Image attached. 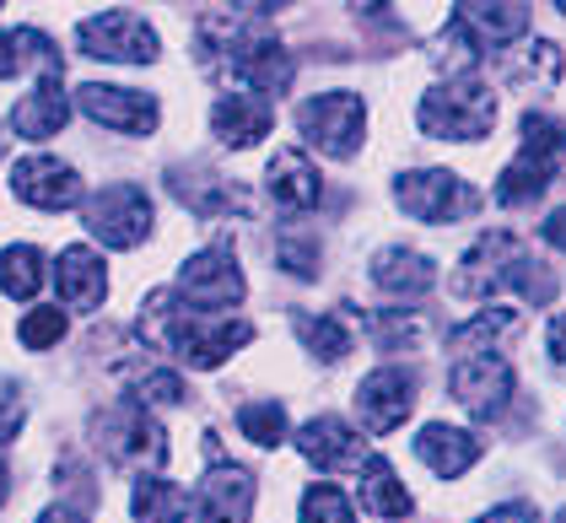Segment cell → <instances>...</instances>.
Here are the masks:
<instances>
[{"instance_id": "4dcf8cb0", "label": "cell", "mask_w": 566, "mask_h": 523, "mask_svg": "<svg viewBox=\"0 0 566 523\" xmlns=\"http://www.w3.org/2000/svg\"><path fill=\"white\" fill-rule=\"evenodd\" d=\"M65 330H71L65 307H33V313L17 324V335H22V346L28 351H49L54 341H65Z\"/></svg>"}, {"instance_id": "ee69618b", "label": "cell", "mask_w": 566, "mask_h": 523, "mask_svg": "<svg viewBox=\"0 0 566 523\" xmlns=\"http://www.w3.org/2000/svg\"><path fill=\"white\" fill-rule=\"evenodd\" d=\"M556 6H562V11H566V0H556Z\"/></svg>"}, {"instance_id": "b9f144b4", "label": "cell", "mask_w": 566, "mask_h": 523, "mask_svg": "<svg viewBox=\"0 0 566 523\" xmlns=\"http://www.w3.org/2000/svg\"><path fill=\"white\" fill-rule=\"evenodd\" d=\"M356 6H361V11H384L389 0H356Z\"/></svg>"}, {"instance_id": "74e56055", "label": "cell", "mask_w": 566, "mask_h": 523, "mask_svg": "<svg viewBox=\"0 0 566 523\" xmlns=\"http://www.w3.org/2000/svg\"><path fill=\"white\" fill-rule=\"evenodd\" d=\"M545 238H551L556 249H566V206H562V211H551V221H545Z\"/></svg>"}, {"instance_id": "7c38bea8", "label": "cell", "mask_w": 566, "mask_h": 523, "mask_svg": "<svg viewBox=\"0 0 566 523\" xmlns=\"http://www.w3.org/2000/svg\"><path fill=\"white\" fill-rule=\"evenodd\" d=\"M410 410H416V373H405V367H378V373L361 378V389H356V416H361V427L373 437L405 427Z\"/></svg>"}, {"instance_id": "d6986e66", "label": "cell", "mask_w": 566, "mask_h": 523, "mask_svg": "<svg viewBox=\"0 0 566 523\" xmlns=\"http://www.w3.org/2000/svg\"><path fill=\"white\" fill-rule=\"evenodd\" d=\"M54 286H60L65 307L92 313V307H103V297H108V264L97 260L87 243H71V249L54 260Z\"/></svg>"}, {"instance_id": "e575fe53", "label": "cell", "mask_w": 566, "mask_h": 523, "mask_svg": "<svg viewBox=\"0 0 566 523\" xmlns=\"http://www.w3.org/2000/svg\"><path fill=\"white\" fill-rule=\"evenodd\" d=\"M281 264L292 270V275H313V264H318V249H313V238H303V232H281Z\"/></svg>"}, {"instance_id": "5bb4252c", "label": "cell", "mask_w": 566, "mask_h": 523, "mask_svg": "<svg viewBox=\"0 0 566 523\" xmlns=\"http://www.w3.org/2000/svg\"><path fill=\"white\" fill-rule=\"evenodd\" d=\"M82 97V108H87L97 125H108V130L119 135H151L157 130V97L140 87H103V82H87V87H76Z\"/></svg>"}, {"instance_id": "ba28073f", "label": "cell", "mask_w": 566, "mask_h": 523, "mask_svg": "<svg viewBox=\"0 0 566 523\" xmlns=\"http://www.w3.org/2000/svg\"><path fill=\"white\" fill-rule=\"evenodd\" d=\"M448 389L475 421H496L507 410V394H513V367L496 351H459L453 373H448Z\"/></svg>"}, {"instance_id": "bcb514c9", "label": "cell", "mask_w": 566, "mask_h": 523, "mask_svg": "<svg viewBox=\"0 0 566 523\" xmlns=\"http://www.w3.org/2000/svg\"><path fill=\"white\" fill-rule=\"evenodd\" d=\"M0 6H6V0H0Z\"/></svg>"}, {"instance_id": "f1b7e54d", "label": "cell", "mask_w": 566, "mask_h": 523, "mask_svg": "<svg viewBox=\"0 0 566 523\" xmlns=\"http://www.w3.org/2000/svg\"><path fill=\"white\" fill-rule=\"evenodd\" d=\"M238 427H243L249 442L275 448V442L286 437V405H281V399H254V405H243V410H238Z\"/></svg>"}, {"instance_id": "603a6c76", "label": "cell", "mask_w": 566, "mask_h": 523, "mask_svg": "<svg viewBox=\"0 0 566 523\" xmlns=\"http://www.w3.org/2000/svg\"><path fill=\"white\" fill-rule=\"evenodd\" d=\"M270 195L281 200V211H313L324 200V184H318V168L307 163L303 151H281L270 163Z\"/></svg>"}, {"instance_id": "7a4b0ae2", "label": "cell", "mask_w": 566, "mask_h": 523, "mask_svg": "<svg viewBox=\"0 0 566 523\" xmlns=\"http://www.w3.org/2000/svg\"><path fill=\"white\" fill-rule=\"evenodd\" d=\"M502 286H518L528 303H551V275H539L534 260H528V249H523L513 232H485L475 249L464 254L459 264V275H453V292L459 297H491V292H502Z\"/></svg>"}, {"instance_id": "52a82bcc", "label": "cell", "mask_w": 566, "mask_h": 523, "mask_svg": "<svg viewBox=\"0 0 566 523\" xmlns=\"http://www.w3.org/2000/svg\"><path fill=\"white\" fill-rule=\"evenodd\" d=\"M297 130L324 157H350L367 135V103H361V92H318L297 108Z\"/></svg>"}, {"instance_id": "7bdbcfd3", "label": "cell", "mask_w": 566, "mask_h": 523, "mask_svg": "<svg viewBox=\"0 0 566 523\" xmlns=\"http://www.w3.org/2000/svg\"><path fill=\"white\" fill-rule=\"evenodd\" d=\"M0 157H6V135H0Z\"/></svg>"}, {"instance_id": "836d02e7", "label": "cell", "mask_w": 566, "mask_h": 523, "mask_svg": "<svg viewBox=\"0 0 566 523\" xmlns=\"http://www.w3.org/2000/svg\"><path fill=\"white\" fill-rule=\"evenodd\" d=\"M22 421H28V394H22V384L0 378V448H6V442H17Z\"/></svg>"}, {"instance_id": "60d3db41", "label": "cell", "mask_w": 566, "mask_h": 523, "mask_svg": "<svg viewBox=\"0 0 566 523\" xmlns=\"http://www.w3.org/2000/svg\"><path fill=\"white\" fill-rule=\"evenodd\" d=\"M6 496H11V470L0 464V508H6Z\"/></svg>"}, {"instance_id": "30bf717a", "label": "cell", "mask_w": 566, "mask_h": 523, "mask_svg": "<svg viewBox=\"0 0 566 523\" xmlns=\"http://www.w3.org/2000/svg\"><path fill=\"white\" fill-rule=\"evenodd\" d=\"M76 49L92 60H119V65H151L157 60V33L130 17V11H97L76 28Z\"/></svg>"}, {"instance_id": "9a60e30c", "label": "cell", "mask_w": 566, "mask_h": 523, "mask_svg": "<svg viewBox=\"0 0 566 523\" xmlns=\"http://www.w3.org/2000/svg\"><path fill=\"white\" fill-rule=\"evenodd\" d=\"M11 189H17V200H28L39 211H71L82 200V178L60 157H22L11 168Z\"/></svg>"}, {"instance_id": "9c48e42d", "label": "cell", "mask_w": 566, "mask_h": 523, "mask_svg": "<svg viewBox=\"0 0 566 523\" xmlns=\"http://www.w3.org/2000/svg\"><path fill=\"white\" fill-rule=\"evenodd\" d=\"M87 232L108 249H135L151 232V200L135 184H108L87 200Z\"/></svg>"}, {"instance_id": "44dd1931", "label": "cell", "mask_w": 566, "mask_h": 523, "mask_svg": "<svg viewBox=\"0 0 566 523\" xmlns=\"http://www.w3.org/2000/svg\"><path fill=\"white\" fill-rule=\"evenodd\" d=\"M65 119H71V97L60 87V76H44L39 87L17 103V114H11V125H17L22 140H49V135L65 130Z\"/></svg>"}, {"instance_id": "1f68e13d", "label": "cell", "mask_w": 566, "mask_h": 523, "mask_svg": "<svg viewBox=\"0 0 566 523\" xmlns=\"http://www.w3.org/2000/svg\"><path fill=\"white\" fill-rule=\"evenodd\" d=\"M303 523H356V513H350V502L329 480H318V485L303 491Z\"/></svg>"}, {"instance_id": "ab89813d", "label": "cell", "mask_w": 566, "mask_h": 523, "mask_svg": "<svg viewBox=\"0 0 566 523\" xmlns=\"http://www.w3.org/2000/svg\"><path fill=\"white\" fill-rule=\"evenodd\" d=\"M232 6H243V11H275L281 0H232Z\"/></svg>"}, {"instance_id": "4316f807", "label": "cell", "mask_w": 566, "mask_h": 523, "mask_svg": "<svg viewBox=\"0 0 566 523\" xmlns=\"http://www.w3.org/2000/svg\"><path fill=\"white\" fill-rule=\"evenodd\" d=\"M373 281L384 286V292H427L437 281V270L427 254H416V249H384L378 260H373Z\"/></svg>"}, {"instance_id": "ac0fdd59", "label": "cell", "mask_w": 566, "mask_h": 523, "mask_svg": "<svg viewBox=\"0 0 566 523\" xmlns=\"http://www.w3.org/2000/svg\"><path fill=\"white\" fill-rule=\"evenodd\" d=\"M275 125V108H270V97L264 92H249V87H232L217 97V108H211V130H217L221 146H254L264 140Z\"/></svg>"}, {"instance_id": "8d00e7d4", "label": "cell", "mask_w": 566, "mask_h": 523, "mask_svg": "<svg viewBox=\"0 0 566 523\" xmlns=\"http://www.w3.org/2000/svg\"><path fill=\"white\" fill-rule=\"evenodd\" d=\"M545 346H551V356L566 367V313L562 318H551V330H545Z\"/></svg>"}, {"instance_id": "2e32d148", "label": "cell", "mask_w": 566, "mask_h": 523, "mask_svg": "<svg viewBox=\"0 0 566 523\" xmlns=\"http://www.w3.org/2000/svg\"><path fill=\"white\" fill-rule=\"evenodd\" d=\"M297 453H303L307 464H318L324 475H340V470H361L367 464V442L340 416H313L303 432H297Z\"/></svg>"}, {"instance_id": "5b68a950", "label": "cell", "mask_w": 566, "mask_h": 523, "mask_svg": "<svg viewBox=\"0 0 566 523\" xmlns=\"http://www.w3.org/2000/svg\"><path fill=\"white\" fill-rule=\"evenodd\" d=\"M562 157H566V125L562 119H551V114H523L518 157L507 163V174L496 178V200H502V206L534 200L539 189H551Z\"/></svg>"}, {"instance_id": "d590c367", "label": "cell", "mask_w": 566, "mask_h": 523, "mask_svg": "<svg viewBox=\"0 0 566 523\" xmlns=\"http://www.w3.org/2000/svg\"><path fill=\"white\" fill-rule=\"evenodd\" d=\"M480 523H539V513L528 508V502H507V508H496V513H485Z\"/></svg>"}, {"instance_id": "d4e9b609", "label": "cell", "mask_w": 566, "mask_h": 523, "mask_svg": "<svg viewBox=\"0 0 566 523\" xmlns=\"http://www.w3.org/2000/svg\"><path fill=\"white\" fill-rule=\"evenodd\" d=\"M356 475H361V508H367L373 519H389V523L410 519V491L399 485V475H394L389 459H378V453H373Z\"/></svg>"}, {"instance_id": "f6af8a7d", "label": "cell", "mask_w": 566, "mask_h": 523, "mask_svg": "<svg viewBox=\"0 0 566 523\" xmlns=\"http://www.w3.org/2000/svg\"><path fill=\"white\" fill-rule=\"evenodd\" d=\"M556 523H566V513H562V519H556Z\"/></svg>"}, {"instance_id": "3957f363", "label": "cell", "mask_w": 566, "mask_h": 523, "mask_svg": "<svg viewBox=\"0 0 566 523\" xmlns=\"http://www.w3.org/2000/svg\"><path fill=\"white\" fill-rule=\"evenodd\" d=\"M206 60H227L232 71H238V82L249 92H286L292 87V76H297V65H292V49L281 44L270 28H217V22H206Z\"/></svg>"}, {"instance_id": "8992f818", "label": "cell", "mask_w": 566, "mask_h": 523, "mask_svg": "<svg viewBox=\"0 0 566 523\" xmlns=\"http://www.w3.org/2000/svg\"><path fill=\"white\" fill-rule=\"evenodd\" d=\"M92 437H97V448L114 459V464H125V470H157L163 459H168V437L157 427V416L140 405V399H119V405H108L97 421H92Z\"/></svg>"}, {"instance_id": "8fae6325", "label": "cell", "mask_w": 566, "mask_h": 523, "mask_svg": "<svg viewBox=\"0 0 566 523\" xmlns=\"http://www.w3.org/2000/svg\"><path fill=\"white\" fill-rule=\"evenodd\" d=\"M174 297L200 307V313H221V307L243 303V270H238V260L227 249H206V254H195L178 270Z\"/></svg>"}, {"instance_id": "83f0119b", "label": "cell", "mask_w": 566, "mask_h": 523, "mask_svg": "<svg viewBox=\"0 0 566 523\" xmlns=\"http://www.w3.org/2000/svg\"><path fill=\"white\" fill-rule=\"evenodd\" d=\"M39 286H44V254H39L33 243L0 249V292H6V297L28 303V297H39Z\"/></svg>"}, {"instance_id": "484cf974", "label": "cell", "mask_w": 566, "mask_h": 523, "mask_svg": "<svg viewBox=\"0 0 566 523\" xmlns=\"http://www.w3.org/2000/svg\"><path fill=\"white\" fill-rule=\"evenodd\" d=\"M130 519L135 523H184L189 519V496L178 491L174 480L140 475L130 491Z\"/></svg>"}, {"instance_id": "4fadbf2b", "label": "cell", "mask_w": 566, "mask_h": 523, "mask_svg": "<svg viewBox=\"0 0 566 523\" xmlns=\"http://www.w3.org/2000/svg\"><path fill=\"white\" fill-rule=\"evenodd\" d=\"M394 200H399L416 221H453V217H464V211H475V195L464 189V178L442 174V168L405 174L394 184Z\"/></svg>"}, {"instance_id": "d6a6232c", "label": "cell", "mask_w": 566, "mask_h": 523, "mask_svg": "<svg viewBox=\"0 0 566 523\" xmlns=\"http://www.w3.org/2000/svg\"><path fill=\"white\" fill-rule=\"evenodd\" d=\"M135 399L151 410V405H178L184 399V378L178 373H163V367H151V373H140L135 378Z\"/></svg>"}, {"instance_id": "277c9868", "label": "cell", "mask_w": 566, "mask_h": 523, "mask_svg": "<svg viewBox=\"0 0 566 523\" xmlns=\"http://www.w3.org/2000/svg\"><path fill=\"white\" fill-rule=\"evenodd\" d=\"M496 114H502V97L485 82L470 76H453V82H437L421 108H416V125L437 140H480V135L496 130Z\"/></svg>"}, {"instance_id": "f35d334b", "label": "cell", "mask_w": 566, "mask_h": 523, "mask_svg": "<svg viewBox=\"0 0 566 523\" xmlns=\"http://www.w3.org/2000/svg\"><path fill=\"white\" fill-rule=\"evenodd\" d=\"M39 523H87V519H82L76 508H44V513H39Z\"/></svg>"}, {"instance_id": "cb8c5ba5", "label": "cell", "mask_w": 566, "mask_h": 523, "mask_svg": "<svg viewBox=\"0 0 566 523\" xmlns=\"http://www.w3.org/2000/svg\"><path fill=\"white\" fill-rule=\"evenodd\" d=\"M44 71V76H60V49L49 44L39 28H11L0 33V82L6 76H22V71Z\"/></svg>"}, {"instance_id": "ffe728a7", "label": "cell", "mask_w": 566, "mask_h": 523, "mask_svg": "<svg viewBox=\"0 0 566 523\" xmlns=\"http://www.w3.org/2000/svg\"><path fill=\"white\" fill-rule=\"evenodd\" d=\"M475 44H513L528 28V0H459L453 17Z\"/></svg>"}, {"instance_id": "6da1fadb", "label": "cell", "mask_w": 566, "mask_h": 523, "mask_svg": "<svg viewBox=\"0 0 566 523\" xmlns=\"http://www.w3.org/2000/svg\"><path fill=\"white\" fill-rule=\"evenodd\" d=\"M140 330H146V341L174 351L178 362H189V367H221L232 351H243L254 341V324L221 318V313H200V307L178 303L174 292H157V297L146 303Z\"/></svg>"}, {"instance_id": "f546056e", "label": "cell", "mask_w": 566, "mask_h": 523, "mask_svg": "<svg viewBox=\"0 0 566 523\" xmlns=\"http://www.w3.org/2000/svg\"><path fill=\"white\" fill-rule=\"evenodd\" d=\"M297 330H303V346L313 351V356H324V362H340L350 351L346 324H340L335 313H324V318H297Z\"/></svg>"}, {"instance_id": "7402d4cb", "label": "cell", "mask_w": 566, "mask_h": 523, "mask_svg": "<svg viewBox=\"0 0 566 523\" xmlns=\"http://www.w3.org/2000/svg\"><path fill=\"white\" fill-rule=\"evenodd\" d=\"M416 453L427 459V470L442 480H459L470 464L480 459V437L475 432H459V427H442V421H432V427H421V437H416Z\"/></svg>"}, {"instance_id": "e0dca14e", "label": "cell", "mask_w": 566, "mask_h": 523, "mask_svg": "<svg viewBox=\"0 0 566 523\" xmlns=\"http://www.w3.org/2000/svg\"><path fill=\"white\" fill-rule=\"evenodd\" d=\"M254 513V475L238 464H211L195 496V523H249Z\"/></svg>"}]
</instances>
